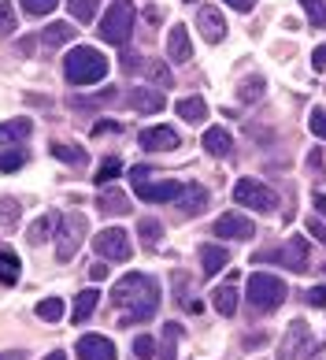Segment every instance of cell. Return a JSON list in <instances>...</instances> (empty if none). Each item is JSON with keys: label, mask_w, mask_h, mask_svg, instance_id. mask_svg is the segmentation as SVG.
Instances as JSON below:
<instances>
[{"label": "cell", "mask_w": 326, "mask_h": 360, "mask_svg": "<svg viewBox=\"0 0 326 360\" xmlns=\"http://www.w3.org/2000/svg\"><path fill=\"white\" fill-rule=\"evenodd\" d=\"M112 301L119 309V327L148 323V319L159 312V283L145 271H130L115 283Z\"/></svg>", "instance_id": "obj_1"}, {"label": "cell", "mask_w": 326, "mask_h": 360, "mask_svg": "<svg viewBox=\"0 0 326 360\" xmlns=\"http://www.w3.org/2000/svg\"><path fill=\"white\" fill-rule=\"evenodd\" d=\"M112 63L100 49H89V45H74L71 52L63 56V75L71 86H93V82H104Z\"/></svg>", "instance_id": "obj_2"}, {"label": "cell", "mask_w": 326, "mask_h": 360, "mask_svg": "<svg viewBox=\"0 0 326 360\" xmlns=\"http://www.w3.org/2000/svg\"><path fill=\"white\" fill-rule=\"evenodd\" d=\"M130 186H133V193H138L141 201H148V205H174L182 197V190H185L182 179H152L145 164L130 167Z\"/></svg>", "instance_id": "obj_3"}, {"label": "cell", "mask_w": 326, "mask_h": 360, "mask_svg": "<svg viewBox=\"0 0 326 360\" xmlns=\"http://www.w3.org/2000/svg\"><path fill=\"white\" fill-rule=\"evenodd\" d=\"M244 297H249V304L256 312H278L285 304V283L278 275H267V271H256L249 278V290H244Z\"/></svg>", "instance_id": "obj_4"}, {"label": "cell", "mask_w": 326, "mask_h": 360, "mask_svg": "<svg viewBox=\"0 0 326 360\" xmlns=\"http://www.w3.org/2000/svg\"><path fill=\"white\" fill-rule=\"evenodd\" d=\"M130 30H133V4L130 0H112V8L104 11V19H100V41L107 45H126L130 41Z\"/></svg>", "instance_id": "obj_5"}, {"label": "cell", "mask_w": 326, "mask_h": 360, "mask_svg": "<svg viewBox=\"0 0 326 360\" xmlns=\"http://www.w3.org/2000/svg\"><path fill=\"white\" fill-rule=\"evenodd\" d=\"M234 201L241 208H256V212H275L278 208V193L260 179H237L234 186Z\"/></svg>", "instance_id": "obj_6"}, {"label": "cell", "mask_w": 326, "mask_h": 360, "mask_svg": "<svg viewBox=\"0 0 326 360\" xmlns=\"http://www.w3.org/2000/svg\"><path fill=\"white\" fill-rule=\"evenodd\" d=\"M256 264H282V268H289V271H308V242L304 238H289L282 249H270V252H256L252 257Z\"/></svg>", "instance_id": "obj_7"}, {"label": "cell", "mask_w": 326, "mask_h": 360, "mask_svg": "<svg viewBox=\"0 0 326 360\" xmlns=\"http://www.w3.org/2000/svg\"><path fill=\"white\" fill-rule=\"evenodd\" d=\"M315 353V338H311V327L304 319H293L289 330H285V338L278 345V360H304Z\"/></svg>", "instance_id": "obj_8"}, {"label": "cell", "mask_w": 326, "mask_h": 360, "mask_svg": "<svg viewBox=\"0 0 326 360\" xmlns=\"http://www.w3.org/2000/svg\"><path fill=\"white\" fill-rule=\"evenodd\" d=\"M93 249H97L104 260H119V264H126V260L133 257L130 234L119 231V226H107V231H100L97 238H93Z\"/></svg>", "instance_id": "obj_9"}, {"label": "cell", "mask_w": 326, "mask_h": 360, "mask_svg": "<svg viewBox=\"0 0 326 360\" xmlns=\"http://www.w3.org/2000/svg\"><path fill=\"white\" fill-rule=\"evenodd\" d=\"M56 238H60L56 257H60V260H71L74 252H78V245H82V238H86V216H78V212H71V216H63V219H60V231H56Z\"/></svg>", "instance_id": "obj_10"}, {"label": "cell", "mask_w": 326, "mask_h": 360, "mask_svg": "<svg viewBox=\"0 0 326 360\" xmlns=\"http://www.w3.org/2000/svg\"><path fill=\"white\" fill-rule=\"evenodd\" d=\"M252 234H256L252 219L237 216V212H226V216H219L211 226V238H223V242H249Z\"/></svg>", "instance_id": "obj_11"}, {"label": "cell", "mask_w": 326, "mask_h": 360, "mask_svg": "<svg viewBox=\"0 0 326 360\" xmlns=\"http://www.w3.org/2000/svg\"><path fill=\"white\" fill-rule=\"evenodd\" d=\"M174 205H178L174 212H178L182 219H193V216H200V212L208 208V190H204L200 182H185L182 197H178V201H174Z\"/></svg>", "instance_id": "obj_12"}, {"label": "cell", "mask_w": 326, "mask_h": 360, "mask_svg": "<svg viewBox=\"0 0 326 360\" xmlns=\"http://www.w3.org/2000/svg\"><path fill=\"white\" fill-rule=\"evenodd\" d=\"M74 353L82 360H115V342L104 338V335H82Z\"/></svg>", "instance_id": "obj_13"}, {"label": "cell", "mask_w": 326, "mask_h": 360, "mask_svg": "<svg viewBox=\"0 0 326 360\" xmlns=\"http://www.w3.org/2000/svg\"><path fill=\"white\" fill-rule=\"evenodd\" d=\"M182 138H178V130H171V127H148L141 130V149H152V153H171V149H178Z\"/></svg>", "instance_id": "obj_14"}, {"label": "cell", "mask_w": 326, "mask_h": 360, "mask_svg": "<svg viewBox=\"0 0 326 360\" xmlns=\"http://www.w3.org/2000/svg\"><path fill=\"white\" fill-rule=\"evenodd\" d=\"M197 26H200V37L208 45H219L223 37H226V22H223V15L215 8H200L197 11Z\"/></svg>", "instance_id": "obj_15"}, {"label": "cell", "mask_w": 326, "mask_h": 360, "mask_svg": "<svg viewBox=\"0 0 326 360\" xmlns=\"http://www.w3.org/2000/svg\"><path fill=\"white\" fill-rule=\"evenodd\" d=\"M167 60L171 63H189L193 60V45H189V30L178 22L174 30L167 34Z\"/></svg>", "instance_id": "obj_16"}, {"label": "cell", "mask_w": 326, "mask_h": 360, "mask_svg": "<svg viewBox=\"0 0 326 360\" xmlns=\"http://www.w3.org/2000/svg\"><path fill=\"white\" fill-rule=\"evenodd\" d=\"M200 145H204V153H211L215 160H226L230 149H234V138H230L223 127H208V130H204V138H200Z\"/></svg>", "instance_id": "obj_17"}, {"label": "cell", "mask_w": 326, "mask_h": 360, "mask_svg": "<svg viewBox=\"0 0 326 360\" xmlns=\"http://www.w3.org/2000/svg\"><path fill=\"white\" fill-rule=\"evenodd\" d=\"M97 212L100 216H130V197L122 193V190H104L100 197H97Z\"/></svg>", "instance_id": "obj_18"}, {"label": "cell", "mask_w": 326, "mask_h": 360, "mask_svg": "<svg viewBox=\"0 0 326 360\" xmlns=\"http://www.w3.org/2000/svg\"><path fill=\"white\" fill-rule=\"evenodd\" d=\"M130 108H138V112H163V104H167V101H163V93L159 89H152V86H148V89H130Z\"/></svg>", "instance_id": "obj_19"}, {"label": "cell", "mask_w": 326, "mask_h": 360, "mask_svg": "<svg viewBox=\"0 0 326 360\" xmlns=\"http://www.w3.org/2000/svg\"><path fill=\"white\" fill-rule=\"evenodd\" d=\"M230 264V252L223 245H200V271L204 275H219Z\"/></svg>", "instance_id": "obj_20"}, {"label": "cell", "mask_w": 326, "mask_h": 360, "mask_svg": "<svg viewBox=\"0 0 326 360\" xmlns=\"http://www.w3.org/2000/svg\"><path fill=\"white\" fill-rule=\"evenodd\" d=\"M30 134H34L30 119H8V123H0V145H19Z\"/></svg>", "instance_id": "obj_21"}, {"label": "cell", "mask_w": 326, "mask_h": 360, "mask_svg": "<svg viewBox=\"0 0 326 360\" xmlns=\"http://www.w3.org/2000/svg\"><path fill=\"white\" fill-rule=\"evenodd\" d=\"M60 219H63L60 212H45V216H41V219L30 226V245H45L48 238L60 231Z\"/></svg>", "instance_id": "obj_22"}, {"label": "cell", "mask_w": 326, "mask_h": 360, "mask_svg": "<svg viewBox=\"0 0 326 360\" xmlns=\"http://www.w3.org/2000/svg\"><path fill=\"white\" fill-rule=\"evenodd\" d=\"M211 304H215V312H219V316H234V312H237V283H223V286H215Z\"/></svg>", "instance_id": "obj_23"}, {"label": "cell", "mask_w": 326, "mask_h": 360, "mask_svg": "<svg viewBox=\"0 0 326 360\" xmlns=\"http://www.w3.org/2000/svg\"><path fill=\"white\" fill-rule=\"evenodd\" d=\"M174 112H178V119H185V123L200 127L204 119H208V104H204L200 97H182L178 104H174Z\"/></svg>", "instance_id": "obj_24"}, {"label": "cell", "mask_w": 326, "mask_h": 360, "mask_svg": "<svg viewBox=\"0 0 326 360\" xmlns=\"http://www.w3.org/2000/svg\"><path fill=\"white\" fill-rule=\"evenodd\" d=\"M97 304H100V293H97V290H93V286H89V290H82L78 297H74V312H71V319L82 327L93 312H97Z\"/></svg>", "instance_id": "obj_25"}, {"label": "cell", "mask_w": 326, "mask_h": 360, "mask_svg": "<svg viewBox=\"0 0 326 360\" xmlns=\"http://www.w3.org/2000/svg\"><path fill=\"white\" fill-rule=\"evenodd\" d=\"M74 34H78V30H74L71 22H48V26H45V34H41V41H45L48 49H60V45L71 41Z\"/></svg>", "instance_id": "obj_26"}, {"label": "cell", "mask_w": 326, "mask_h": 360, "mask_svg": "<svg viewBox=\"0 0 326 360\" xmlns=\"http://www.w3.org/2000/svg\"><path fill=\"white\" fill-rule=\"evenodd\" d=\"M52 156L63 160V164H71V167H82L89 160V153L78 149V145H71V141H52Z\"/></svg>", "instance_id": "obj_27"}, {"label": "cell", "mask_w": 326, "mask_h": 360, "mask_svg": "<svg viewBox=\"0 0 326 360\" xmlns=\"http://www.w3.org/2000/svg\"><path fill=\"white\" fill-rule=\"evenodd\" d=\"M0 283H4V286L19 283V257L8 245H0Z\"/></svg>", "instance_id": "obj_28"}, {"label": "cell", "mask_w": 326, "mask_h": 360, "mask_svg": "<svg viewBox=\"0 0 326 360\" xmlns=\"http://www.w3.org/2000/svg\"><path fill=\"white\" fill-rule=\"evenodd\" d=\"M138 234H141V245H145V249H159V245H163V223L152 219V216L138 223Z\"/></svg>", "instance_id": "obj_29"}, {"label": "cell", "mask_w": 326, "mask_h": 360, "mask_svg": "<svg viewBox=\"0 0 326 360\" xmlns=\"http://www.w3.org/2000/svg\"><path fill=\"white\" fill-rule=\"evenodd\" d=\"M263 89H267V82H263L260 75H252V78H244V82L237 86V101L241 104H256V101L263 97Z\"/></svg>", "instance_id": "obj_30"}, {"label": "cell", "mask_w": 326, "mask_h": 360, "mask_svg": "<svg viewBox=\"0 0 326 360\" xmlns=\"http://www.w3.org/2000/svg\"><path fill=\"white\" fill-rule=\"evenodd\" d=\"M178 338H182V327L178 323L163 327V349H156V360H174V353H178Z\"/></svg>", "instance_id": "obj_31"}, {"label": "cell", "mask_w": 326, "mask_h": 360, "mask_svg": "<svg viewBox=\"0 0 326 360\" xmlns=\"http://www.w3.org/2000/svg\"><path fill=\"white\" fill-rule=\"evenodd\" d=\"M97 8H100V0H67V11L78 22H93L97 19Z\"/></svg>", "instance_id": "obj_32"}, {"label": "cell", "mask_w": 326, "mask_h": 360, "mask_svg": "<svg viewBox=\"0 0 326 360\" xmlns=\"http://www.w3.org/2000/svg\"><path fill=\"white\" fill-rule=\"evenodd\" d=\"M15 226H19V201L0 197V231H15Z\"/></svg>", "instance_id": "obj_33"}, {"label": "cell", "mask_w": 326, "mask_h": 360, "mask_svg": "<svg viewBox=\"0 0 326 360\" xmlns=\"http://www.w3.org/2000/svg\"><path fill=\"white\" fill-rule=\"evenodd\" d=\"M37 319H45V323H56V319H63V297H45L37 301Z\"/></svg>", "instance_id": "obj_34"}, {"label": "cell", "mask_w": 326, "mask_h": 360, "mask_svg": "<svg viewBox=\"0 0 326 360\" xmlns=\"http://www.w3.org/2000/svg\"><path fill=\"white\" fill-rule=\"evenodd\" d=\"M301 8H304V15L315 30H326V4L322 0H301Z\"/></svg>", "instance_id": "obj_35"}, {"label": "cell", "mask_w": 326, "mask_h": 360, "mask_svg": "<svg viewBox=\"0 0 326 360\" xmlns=\"http://www.w3.org/2000/svg\"><path fill=\"white\" fill-rule=\"evenodd\" d=\"M122 175V160H104V164L97 167V175H93V182H97V186H107V182H115Z\"/></svg>", "instance_id": "obj_36"}, {"label": "cell", "mask_w": 326, "mask_h": 360, "mask_svg": "<svg viewBox=\"0 0 326 360\" xmlns=\"http://www.w3.org/2000/svg\"><path fill=\"white\" fill-rule=\"evenodd\" d=\"M26 160H30L26 149H0V171H19Z\"/></svg>", "instance_id": "obj_37"}, {"label": "cell", "mask_w": 326, "mask_h": 360, "mask_svg": "<svg viewBox=\"0 0 326 360\" xmlns=\"http://www.w3.org/2000/svg\"><path fill=\"white\" fill-rule=\"evenodd\" d=\"M148 78H152V82L159 86V89H171V71H167V63H159V60H148Z\"/></svg>", "instance_id": "obj_38"}, {"label": "cell", "mask_w": 326, "mask_h": 360, "mask_svg": "<svg viewBox=\"0 0 326 360\" xmlns=\"http://www.w3.org/2000/svg\"><path fill=\"white\" fill-rule=\"evenodd\" d=\"M60 0H22V11L30 19H41V15H48V11H56Z\"/></svg>", "instance_id": "obj_39"}, {"label": "cell", "mask_w": 326, "mask_h": 360, "mask_svg": "<svg viewBox=\"0 0 326 360\" xmlns=\"http://www.w3.org/2000/svg\"><path fill=\"white\" fill-rule=\"evenodd\" d=\"M11 30H15V8L8 0H0V37H8Z\"/></svg>", "instance_id": "obj_40"}, {"label": "cell", "mask_w": 326, "mask_h": 360, "mask_svg": "<svg viewBox=\"0 0 326 360\" xmlns=\"http://www.w3.org/2000/svg\"><path fill=\"white\" fill-rule=\"evenodd\" d=\"M156 356V342L152 338H133V360H152Z\"/></svg>", "instance_id": "obj_41"}, {"label": "cell", "mask_w": 326, "mask_h": 360, "mask_svg": "<svg viewBox=\"0 0 326 360\" xmlns=\"http://www.w3.org/2000/svg\"><path fill=\"white\" fill-rule=\"evenodd\" d=\"M308 127H311V134H315V138H322V141H326V108H315V112H311Z\"/></svg>", "instance_id": "obj_42"}, {"label": "cell", "mask_w": 326, "mask_h": 360, "mask_svg": "<svg viewBox=\"0 0 326 360\" xmlns=\"http://www.w3.org/2000/svg\"><path fill=\"white\" fill-rule=\"evenodd\" d=\"M93 134H122V123L119 119H100V123H93Z\"/></svg>", "instance_id": "obj_43"}, {"label": "cell", "mask_w": 326, "mask_h": 360, "mask_svg": "<svg viewBox=\"0 0 326 360\" xmlns=\"http://www.w3.org/2000/svg\"><path fill=\"white\" fill-rule=\"evenodd\" d=\"M304 297H308L311 309H326V286H311V290L304 293Z\"/></svg>", "instance_id": "obj_44"}, {"label": "cell", "mask_w": 326, "mask_h": 360, "mask_svg": "<svg viewBox=\"0 0 326 360\" xmlns=\"http://www.w3.org/2000/svg\"><path fill=\"white\" fill-rule=\"evenodd\" d=\"M223 4H230V8L237 11V15H249V11L256 8V0H223Z\"/></svg>", "instance_id": "obj_45"}, {"label": "cell", "mask_w": 326, "mask_h": 360, "mask_svg": "<svg viewBox=\"0 0 326 360\" xmlns=\"http://www.w3.org/2000/svg\"><path fill=\"white\" fill-rule=\"evenodd\" d=\"M311 68H315V71H326V45L315 49V56H311Z\"/></svg>", "instance_id": "obj_46"}, {"label": "cell", "mask_w": 326, "mask_h": 360, "mask_svg": "<svg viewBox=\"0 0 326 360\" xmlns=\"http://www.w3.org/2000/svg\"><path fill=\"white\" fill-rule=\"evenodd\" d=\"M308 231H311V234H315V238H319V242L326 245V226H322L319 219H308Z\"/></svg>", "instance_id": "obj_47"}, {"label": "cell", "mask_w": 326, "mask_h": 360, "mask_svg": "<svg viewBox=\"0 0 326 360\" xmlns=\"http://www.w3.org/2000/svg\"><path fill=\"white\" fill-rule=\"evenodd\" d=\"M0 360H26L22 349H11V353H0Z\"/></svg>", "instance_id": "obj_48"}, {"label": "cell", "mask_w": 326, "mask_h": 360, "mask_svg": "<svg viewBox=\"0 0 326 360\" xmlns=\"http://www.w3.org/2000/svg\"><path fill=\"white\" fill-rule=\"evenodd\" d=\"M315 208H319L322 216H326V193H315Z\"/></svg>", "instance_id": "obj_49"}, {"label": "cell", "mask_w": 326, "mask_h": 360, "mask_svg": "<svg viewBox=\"0 0 326 360\" xmlns=\"http://www.w3.org/2000/svg\"><path fill=\"white\" fill-rule=\"evenodd\" d=\"M45 360H67V356H63V353H60V349H56V353H48V356H45Z\"/></svg>", "instance_id": "obj_50"}, {"label": "cell", "mask_w": 326, "mask_h": 360, "mask_svg": "<svg viewBox=\"0 0 326 360\" xmlns=\"http://www.w3.org/2000/svg\"><path fill=\"white\" fill-rule=\"evenodd\" d=\"M185 4H193V0H185Z\"/></svg>", "instance_id": "obj_51"}]
</instances>
